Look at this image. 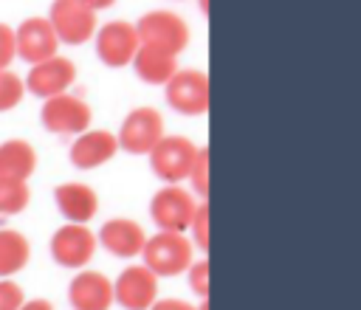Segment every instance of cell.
I'll list each match as a JSON object with an SVG mask.
<instances>
[{"mask_svg":"<svg viewBox=\"0 0 361 310\" xmlns=\"http://www.w3.org/2000/svg\"><path fill=\"white\" fill-rule=\"evenodd\" d=\"M96 248H99V237L90 231L87 223H65L51 234L48 242L51 259L71 271L87 268L90 259L96 256Z\"/></svg>","mask_w":361,"mask_h":310,"instance_id":"cell-5","label":"cell"},{"mask_svg":"<svg viewBox=\"0 0 361 310\" xmlns=\"http://www.w3.org/2000/svg\"><path fill=\"white\" fill-rule=\"evenodd\" d=\"M39 121L48 132L54 135H68V138H76L79 132L90 130V121H93V110L90 104L76 96V93H59V96H51L42 101V110H39Z\"/></svg>","mask_w":361,"mask_h":310,"instance_id":"cell-4","label":"cell"},{"mask_svg":"<svg viewBox=\"0 0 361 310\" xmlns=\"http://www.w3.org/2000/svg\"><path fill=\"white\" fill-rule=\"evenodd\" d=\"M37 149L25 138H6L0 144V178L28 180L37 172Z\"/></svg>","mask_w":361,"mask_h":310,"instance_id":"cell-18","label":"cell"},{"mask_svg":"<svg viewBox=\"0 0 361 310\" xmlns=\"http://www.w3.org/2000/svg\"><path fill=\"white\" fill-rule=\"evenodd\" d=\"M23 302H25L23 287L14 279H0V310H20Z\"/></svg>","mask_w":361,"mask_h":310,"instance_id":"cell-26","label":"cell"},{"mask_svg":"<svg viewBox=\"0 0 361 310\" xmlns=\"http://www.w3.org/2000/svg\"><path fill=\"white\" fill-rule=\"evenodd\" d=\"M17 59V39H14V28L0 23V70L11 68V62Z\"/></svg>","mask_w":361,"mask_h":310,"instance_id":"cell-27","label":"cell"},{"mask_svg":"<svg viewBox=\"0 0 361 310\" xmlns=\"http://www.w3.org/2000/svg\"><path fill=\"white\" fill-rule=\"evenodd\" d=\"M130 68L135 70V76H138L141 82H147V85H161V87H164V85L178 73V56H172V54H166V51H158V48L141 45Z\"/></svg>","mask_w":361,"mask_h":310,"instance_id":"cell-19","label":"cell"},{"mask_svg":"<svg viewBox=\"0 0 361 310\" xmlns=\"http://www.w3.org/2000/svg\"><path fill=\"white\" fill-rule=\"evenodd\" d=\"M197 203H200V197H195L192 189H186L180 183H164L149 200V217L158 225V231L186 234Z\"/></svg>","mask_w":361,"mask_h":310,"instance_id":"cell-3","label":"cell"},{"mask_svg":"<svg viewBox=\"0 0 361 310\" xmlns=\"http://www.w3.org/2000/svg\"><path fill=\"white\" fill-rule=\"evenodd\" d=\"M166 104L180 116H203L209 110V76L200 68H178L164 85Z\"/></svg>","mask_w":361,"mask_h":310,"instance_id":"cell-9","label":"cell"},{"mask_svg":"<svg viewBox=\"0 0 361 310\" xmlns=\"http://www.w3.org/2000/svg\"><path fill=\"white\" fill-rule=\"evenodd\" d=\"M197 144L186 135H164L152 152L147 155L149 158V166L155 172L158 180L164 183H180L189 178V169L195 163V155H197Z\"/></svg>","mask_w":361,"mask_h":310,"instance_id":"cell-8","label":"cell"},{"mask_svg":"<svg viewBox=\"0 0 361 310\" xmlns=\"http://www.w3.org/2000/svg\"><path fill=\"white\" fill-rule=\"evenodd\" d=\"M116 152H118V138H116V132H110V130H104V127H102V130L90 127V130L79 132V135L71 141L68 158H71V163H73L76 169L90 172V169H99V166L110 163V161L116 158Z\"/></svg>","mask_w":361,"mask_h":310,"instance_id":"cell-13","label":"cell"},{"mask_svg":"<svg viewBox=\"0 0 361 310\" xmlns=\"http://www.w3.org/2000/svg\"><path fill=\"white\" fill-rule=\"evenodd\" d=\"M82 3H85V6H90L93 11H102V8H110L116 0H82Z\"/></svg>","mask_w":361,"mask_h":310,"instance_id":"cell-30","label":"cell"},{"mask_svg":"<svg viewBox=\"0 0 361 310\" xmlns=\"http://www.w3.org/2000/svg\"><path fill=\"white\" fill-rule=\"evenodd\" d=\"M54 203L68 223H90L99 214V194L85 180H65L54 189Z\"/></svg>","mask_w":361,"mask_h":310,"instance_id":"cell-17","label":"cell"},{"mask_svg":"<svg viewBox=\"0 0 361 310\" xmlns=\"http://www.w3.org/2000/svg\"><path fill=\"white\" fill-rule=\"evenodd\" d=\"M76 82V65L73 59L68 56H51V59H42L37 65L28 68L25 73V93L31 96H39L42 101L51 99V96H59V93H68Z\"/></svg>","mask_w":361,"mask_h":310,"instance_id":"cell-12","label":"cell"},{"mask_svg":"<svg viewBox=\"0 0 361 310\" xmlns=\"http://www.w3.org/2000/svg\"><path fill=\"white\" fill-rule=\"evenodd\" d=\"M164 135H166V124L161 110L155 107H133L121 118V127L116 132L118 149H124L127 155H149Z\"/></svg>","mask_w":361,"mask_h":310,"instance_id":"cell-6","label":"cell"},{"mask_svg":"<svg viewBox=\"0 0 361 310\" xmlns=\"http://www.w3.org/2000/svg\"><path fill=\"white\" fill-rule=\"evenodd\" d=\"M25 99V79L17 76L11 68L0 70V113L20 107Z\"/></svg>","mask_w":361,"mask_h":310,"instance_id":"cell-22","label":"cell"},{"mask_svg":"<svg viewBox=\"0 0 361 310\" xmlns=\"http://www.w3.org/2000/svg\"><path fill=\"white\" fill-rule=\"evenodd\" d=\"M186 180L192 183V194L200 197V200H206V194H209V149H206V147L197 149L195 163H192Z\"/></svg>","mask_w":361,"mask_h":310,"instance_id":"cell-23","label":"cell"},{"mask_svg":"<svg viewBox=\"0 0 361 310\" xmlns=\"http://www.w3.org/2000/svg\"><path fill=\"white\" fill-rule=\"evenodd\" d=\"M20 310H54V304L48 302V299H25L23 304H20Z\"/></svg>","mask_w":361,"mask_h":310,"instance_id":"cell-29","label":"cell"},{"mask_svg":"<svg viewBox=\"0 0 361 310\" xmlns=\"http://www.w3.org/2000/svg\"><path fill=\"white\" fill-rule=\"evenodd\" d=\"M93 39H96V56L102 59V65H107L113 70L133 65V59L141 48L135 23H127V20H110L104 25H99Z\"/></svg>","mask_w":361,"mask_h":310,"instance_id":"cell-10","label":"cell"},{"mask_svg":"<svg viewBox=\"0 0 361 310\" xmlns=\"http://www.w3.org/2000/svg\"><path fill=\"white\" fill-rule=\"evenodd\" d=\"M149 310H197V304H192L186 299H158Z\"/></svg>","mask_w":361,"mask_h":310,"instance_id":"cell-28","label":"cell"},{"mask_svg":"<svg viewBox=\"0 0 361 310\" xmlns=\"http://www.w3.org/2000/svg\"><path fill=\"white\" fill-rule=\"evenodd\" d=\"M28 203H31L28 180H8V178H0V217L20 214V211L28 209Z\"/></svg>","mask_w":361,"mask_h":310,"instance_id":"cell-21","label":"cell"},{"mask_svg":"<svg viewBox=\"0 0 361 310\" xmlns=\"http://www.w3.org/2000/svg\"><path fill=\"white\" fill-rule=\"evenodd\" d=\"M68 302L73 310H110L116 304L113 279L93 268L76 271L68 285Z\"/></svg>","mask_w":361,"mask_h":310,"instance_id":"cell-14","label":"cell"},{"mask_svg":"<svg viewBox=\"0 0 361 310\" xmlns=\"http://www.w3.org/2000/svg\"><path fill=\"white\" fill-rule=\"evenodd\" d=\"M14 39H17V56L28 65H37L42 59L56 56L59 51V39L48 23V17H25L17 28H14Z\"/></svg>","mask_w":361,"mask_h":310,"instance_id":"cell-15","label":"cell"},{"mask_svg":"<svg viewBox=\"0 0 361 310\" xmlns=\"http://www.w3.org/2000/svg\"><path fill=\"white\" fill-rule=\"evenodd\" d=\"M189 240H192V245L195 248H200V251H206L209 248V203L206 200H200L197 203V209H195V217H192V223H189Z\"/></svg>","mask_w":361,"mask_h":310,"instance_id":"cell-24","label":"cell"},{"mask_svg":"<svg viewBox=\"0 0 361 310\" xmlns=\"http://www.w3.org/2000/svg\"><path fill=\"white\" fill-rule=\"evenodd\" d=\"M138 39L147 48H158L166 51L172 56H178L186 45H189V25L180 14L169 11V8H152L147 14L138 17L135 23Z\"/></svg>","mask_w":361,"mask_h":310,"instance_id":"cell-2","label":"cell"},{"mask_svg":"<svg viewBox=\"0 0 361 310\" xmlns=\"http://www.w3.org/2000/svg\"><path fill=\"white\" fill-rule=\"evenodd\" d=\"M186 279H189L192 293L206 299V293H209V262L206 259H195L189 265V271H186Z\"/></svg>","mask_w":361,"mask_h":310,"instance_id":"cell-25","label":"cell"},{"mask_svg":"<svg viewBox=\"0 0 361 310\" xmlns=\"http://www.w3.org/2000/svg\"><path fill=\"white\" fill-rule=\"evenodd\" d=\"M113 296L124 310H149L158 302V276L144 262L127 265L113 279Z\"/></svg>","mask_w":361,"mask_h":310,"instance_id":"cell-11","label":"cell"},{"mask_svg":"<svg viewBox=\"0 0 361 310\" xmlns=\"http://www.w3.org/2000/svg\"><path fill=\"white\" fill-rule=\"evenodd\" d=\"M96 237H99V245L118 259H135L147 245L144 225L130 217H110L107 223H102Z\"/></svg>","mask_w":361,"mask_h":310,"instance_id":"cell-16","label":"cell"},{"mask_svg":"<svg viewBox=\"0 0 361 310\" xmlns=\"http://www.w3.org/2000/svg\"><path fill=\"white\" fill-rule=\"evenodd\" d=\"M144 265L161 279V276H180L195 262V245L186 234L178 231H155L147 237V245L141 251Z\"/></svg>","mask_w":361,"mask_h":310,"instance_id":"cell-1","label":"cell"},{"mask_svg":"<svg viewBox=\"0 0 361 310\" xmlns=\"http://www.w3.org/2000/svg\"><path fill=\"white\" fill-rule=\"evenodd\" d=\"M31 259L28 237L17 228H0V279H11Z\"/></svg>","mask_w":361,"mask_h":310,"instance_id":"cell-20","label":"cell"},{"mask_svg":"<svg viewBox=\"0 0 361 310\" xmlns=\"http://www.w3.org/2000/svg\"><path fill=\"white\" fill-rule=\"evenodd\" d=\"M48 23L62 45H82L96 37L99 20L82 0H54L48 8Z\"/></svg>","mask_w":361,"mask_h":310,"instance_id":"cell-7","label":"cell"}]
</instances>
